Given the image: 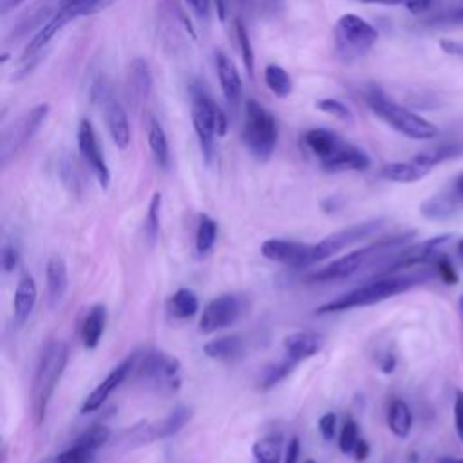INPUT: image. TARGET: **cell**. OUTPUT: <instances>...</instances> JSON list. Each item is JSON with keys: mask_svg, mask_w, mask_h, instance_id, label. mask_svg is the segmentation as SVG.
I'll return each instance as SVG.
<instances>
[{"mask_svg": "<svg viewBox=\"0 0 463 463\" xmlns=\"http://www.w3.org/2000/svg\"><path fill=\"white\" fill-rule=\"evenodd\" d=\"M414 237V232L398 233L392 237L378 239L373 244H367L364 248H358L351 253H345L333 262L307 273L304 277L309 284H327V282H338L345 280L356 273H360L365 268L371 266H385L398 251H402L405 246H409L411 239Z\"/></svg>", "mask_w": 463, "mask_h": 463, "instance_id": "obj_1", "label": "cell"}, {"mask_svg": "<svg viewBox=\"0 0 463 463\" xmlns=\"http://www.w3.org/2000/svg\"><path fill=\"white\" fill-rule=\"evenodd\" d=\"M302 146L326 172H364L371 166V157L365 150L329 128L306 130Z\"/></svg>", "mask_w": 463, "mask_h": 463, "instance_id": "obj_2", "label": "cell"}, {"mask_svg": "<svg viewBox=\"0 0 463 463\" xmlns=\"http://www.w3.org/2000/svg\"><path fill=\"white\" fill-rule=\"evenodd\" d=\"M421 279H423V275H396V273L378 275L376 279L318 306L317 313L326 315V313H336V311H347V309H354V307L373 306V304L383 302L391 297H396L400 293H405L407 289H411L412 286L421 282Z\"/></svg>", "mask_w": 463, "mask_h": 463, "instance_id": "obj_3", "label": "cell"}, {"mask_svg": "<svg viewBox=\"0 0 463 463\" xmlns=\"http://www.w3.org/2000/svg\"><path fill=\"white\" fill-rule=\"evenodd\" d=\"M367 107L389 127L396 132L416 139V141H429L438 136V127L429 119L421 118L420 114L409 110L407 107L392 101L382 89L369 87L365 92Z\"/></svg>", "mask_w": 463, "mask_h": 463, "instance_id": "obj_4", "label": "cell"}, {"mask_svg": "<svg viewBox=\"0 0 463 463\" xmlns=\"http://www.w3.org/2000/svg\"><path fill=\"white\" fill-rule=\"evenodd\" d=\"M67 360H69V347L65 342H60V340L49 342L42 351V356L38 360L34 378H33V389H31L33 418L36 425H40L45 420L51 396L65 371Z\"/></svg>", "mask_w": 463, "mask_h": 463, "instance_id": "obj_5", "label": "cell"}, {"mask_svg": "<svg viewBox=\"0 0 463 463\" xmlns=\"http://www.w3.org/2000/svg\"><path fill=\"white\" fill-rule=\"evenodd\" d=\"M190 112L192 125L206 163L215 156V136H224L228 130V118L203 85L190 87Z\"/></svg>", "mask_w": 463, "mask_h": 463, "instance_id": "obj_6", "label": "cell"}, {"mask_svg": "<svg viewBox=\"0 0 463 463\" xmlns=\"http://www.w3.org/2000/svg\"><path fill=\"white\" fill-rule=\"evenodd\" d=\"M242 141L250 154L259 161H268L279 141V127L275 116L251 98L244 103Z\"/></svg>", "mask_w": 463, "mask_h": 463, "instance_id": "obj_7", "label": "cell"}, {"mask_svg": "<svg viewBox=\"0 0 463 463\" xmlns=\"http://www.w3.org/2000/svg\"><path fill=\"white\" fill-rule=\"evenodd\" d=\"M335 52L344 61L364 58L378 42V31L354 13L342 14L333 27Z\"/></svg>", "mask_w": 463, "mask_h": 463, "instance_id": "obj_8", "label": "cell"}, {"mask_svg": "<svg viewBox=\"0 0 463 463\" xmlns=\"http://www.w3.org/2000/svg\"><path fill=\"white\" fill-rule=\"evenodd\" d=\"M134 371L139 382L159 394H172L181 387V364L165 351L150 349L136 356Z\"/></svg>", "mask_w": 463, "mask_h": 463, "instance_id": "obj_9", "label": "cell"}, {"mask_svg": "<svg viewBox=\"0 0 463 463\" xmlns=\"http://www.w3.org/2000/svg\"><path fill=\"white\" fill-rule=\"evenodd\" d=\"M49 112L47 103H40L33 107L31 110L18 116L11 125H7L2 132V143H0V157L2 163L7 165L14 156H18L20 150L27 146V143L34 137V134L40 130L42 123L45 121Z\"/></svg>", "mask_w": 463, "mask_h": 463, "instance_id": "obj_10", "label": "cell"}, {"mask_svg": "<svg viewBox=\"0 0 463 463\" xmlns=\"http://www.w3.org/2000/svg\"><path fill=\"white\" fill-rule=\"evenodd\" d=\"M385 219L378 217V219H369L358 224H351L347 228H342L338 232L329 233L327 237H324L320 242L313 244V262H322L336 253H340L342 250L373 237L376 232L382 230Z\"/></svg>", "mask_w": 463, "mask_h": 463, "instance_id": "obj_11", "label": "cell"}, {"mask_svg": "<svg viewBox=\"0 0 463 463\" xmlns=\"http://www.w3.org/2000/svg\"><path fill=\"white\" fill-rule=\"evenodd\" d=\"M452 241H454L452 233H443L416 244H409L402 251H398L385 266H382L378 275H389V273H394L396 269L411 268L418 264H432L439 255H443V251Z\"/></svg>", "mask_w": 463, "mask_h": 463, "instance_id": "obj_12", "label": "cell"}, {"mask_svg": "<svg viewBox=\"0 0 463 463\" xmlns=\"http://www.w3.org/2000/svg\"><path fill=\"white\" fill-rule=\"evenodd\" d=\"M244 307H246L244 297L237 293H222L212 298L201 313L199 331L204 335H210L235 324L239 317L244 313Z\"/></svg>", "mask_w": 463, "mask_h": 463, "instance_id": "obj_13", "label": "cell"}, {"mask_svg": "<svg viewBox=\"0 0 463 463\" xmlns=\"http://www.w3.org/2000/svg\"><path fill=\"white\" fill-rule=\"evenodd\" d=\"M76 141H78V152H80L81 159L87 163V166L94 174L99 186L107 188L110 183V170L107 166L103 150L99 146V141H98V136H96V130H94L90 119H87V118L80 119L78 130H76Z\"/></svg>", "mask_w": 463, "mask_h": 463, "instance_id": "obj_14", "label": "cell"}, {"mask_svg": "<svg viewBox=\"0 0 463 463\" xmlns=\"http://www.w3.org/2000/svg\"><path fill=\"white\" fill-rule=\"evenodd\" d=\"M260 253L273 262L289 268H307L313 266V244L288 241V239H266L260 244Z\"/></svg>", "mask_w": 463, "mask_h": 463, "instance_id": "obj_15", "label": "cell"}, {"mask_svg": "<svg viewBox=\"0 0 463 463\" xmlns=\"http://www.w3.org/2000/svg\"><path fill=\"white\" fill-rule=\"evenodd\" d=\"M63 4L65 0H36L34 4H31L29 9H25L14 22L13 29L7 34V42H18L24 40L27 34H34L63 7Z\"/></svg>", "mask_w": 463, "mask_h": 463, "instance_id": "obj_16", "label": "cell"}, {"mask_svg": "<svg viewBox=\"0 0 463 463\" xmlns=\"http://www.w3.org/2000/svg\"><path fill=\"white\" fill-rule=\"evenodd\" d=\"M99 92V101L103 109V119L109 130L110 139L119 150L128 148L130 145V123L127 118V112L123 105L105 89H98Z\"/></svg>", "mask_w": 463, "mask_h": 463, "instance_id": "obj_17", "label": "cell"}, {"mask_svg": "<svg viewBox=\"0 0 463 463\" xmlns=\"http://www.w3.org/2000/svg\"><path fill=\"white\" fill-rule=\"evenodd\" d=\"M136 365V354L125 358L121 364H118L107 376L105 380H101V383H98L83 400L80 412L87 414V412H94L98 411L107 400L109 396L125 382V378L130 374V371H134Z\"/></svg>", "mask_w": 463, "mask_h": 463, "instance_id": "obj_18", "label": "cell"}, {"mask_svg": "<svg viewBox=\"0 0 463 463\" xmlns=\"http://www.w3.org/2000/svg\"><path fill=\"white\" fill-rule=\"evenodd\" d=\"M192 411L186 405H177L174 411H170L163 420L145 425V427H137L132 432V439L141 441V443H152L156 439H166L174 434H177L188 421H190Z\"/></svg>", "mask_w": 463, "mask_h": 463, "instance_id": "obj_19", "label": "cell"}, {"mask_svg": "<svg viewBox=\"0 0 463 463\" xmlns=\"http://www.w3.org/2000/svg\"><path fill=\"white\" fill-rule=\"evenodd\" d=\"M215 69H217L219 85H221L226 103L232 109H237L241 103V98H242V80H241V74H239L235 63L224 52L217 51L215 52Z\"/></svg>", "mask_w": 463, "mask_h": 463, "instance_id": "obj_20", "label": "cell"}, {"mask_svg": "<svg viewBox=\"0 0 463 463\" xmlns=\"http://www.w3.org/2000/svg\"><path fill=\"white\" fill-rule=\"evenodd\" d=\"M152 92V72L143 58H134L127 72V98L137 109L146 103Z\"/></svg>", "mask_w": 463, "mask_h": 463, "instance_id": "obj_21", "label": "cell"}, {"mask_svg": "<svg viewBox=\"0 0 463 463\" xmlns=\"http://www.w3.org/2000/svg\"><path fill=\"white\" fill-rule=\"evenodd\" d=\"M284 353L293 362H302L315 356L324 347V336L315 331H297L284 338Z\"/></svg>", "mask_w": 463, "mask_h": 463, "instance_id": "obj_22", "label": "cell"}, {"mask_svg": "<svg viewBox=\"0 0 463 463\" xmlns=\"http://www.w3.org/2000/svg\"><path fill=\"white\" fill-rule=\"evenodd\" d=\"M36 300H38L36 282L29 273H24L16 282L14 298H13V320L18 327L29 320L36 306Z\"/></svg>", "mask_w": 463, "mask_h": 463, "instance_id": "obj_23", "label": "cell"}, {"mask_svg": "<svg viewBox=\"0 0 463 463\" xmlns=\"http://www.w3.org/2000/svg\"><path fill=\"white\" fill-rule=\"evenodd\" d=\"M45 282H47V297L49 304L54 307L61 302L67 286H69V275H67V264L60 255H54L47 260L45 266Z\"/></svg>", "mask_w": 463, "mask_h": 463, "instance_id": "obj_24", "label": "cell"}, {"mask_svg": "<svg viewBox=\"0 0 463 463\" xmlns=\"http://www.w3.org/2000/svg\"><path fill=\"white\" fill-rule=\"evenodd\" d=\"M105 324H107V307L103 304H94L87 317L83 318L81 329H80V338L85 349H96L99 345V340L105 333Z\"/></svg>", "mask_w": 463, "mask_h": 463, "instance_id": "obj_25", "label": "cell"}, {"mask_svg": "<svg viewBox=\"0 0 463 463\" xmlns=\"http://www.w3.org/2000/svg\"><path fill=\"white\" fill-rule=\"evenodd\" d=\"M430 170L418 163L414 157L409 161H396V163H387L382 166L380 175L387 181L392 183H416L423 179Z\"/></svg>", "mask_w": 463, "mask_h": 463, "instance_id": "obj_26", "label": "cell"}, {"mask_svg": "<svg viewBox=\"0 0 463 463\" xmlns=\"http://www.w3.org/2000/svg\"><path fill=\"white\" fill-rule=\"evenodd\" d=\"M458 203H459V199L456 197L454 190L441 192V194H436V195L425 199L420 206V213L430 221H443V219H449L456 212Z\"/></svg>", "mask_w": 463, "mask_h": 463, "instance_id": "obj_27", "label": "cell"}, {"mask_svg": "<svg viewBox=\"0 0 463 463\" xmlns=\"http://www.w3.org/2000/svg\"><path fill=\"white\" fill-rule=\"evenodd\" d=\"M146 139H148V148L154 157V163L161 170H168L170 166V146H168V137L154 118L148 119V128H146Z\"/></svg>", "mask_w": 463, "mask_h": 463, "instance_id": "obj_28", "label": "cell"}, {"mask_svg": "<svg viewBox=\"0 0 463 463\" xmlns=\"http://www.w3.org/2000/svg\"><path fill=\"white\" fill-rule=\"evenodd\" d=\"M387 427L400 439H405L411 434L412 412H411L409 405L402 398H394L389 403V409H387Z\"/></svg>", "mask_w": 463, "mask_h": 463, "instance_id": "obj_29", "label": "cell"}, {"mask_svg": "<svg viewBox=\"0 0 463 463\" xmlns=\"http://www.w3.org/2000/svg\"><path fill=\"white\" fill-rule=\"evenodd\" d=\"M203 351L212 360H233L242 351V340L237 335L221 336V338L206 342L203 345Z\"/></svg>", "mask_w": 463, "mask_h": 463, "instance_id": "obj_30", "label": "cell"}, {"mask_svg": "<svg viewBox=\"0 0 463 463\" xmlns=\"http://www.w3.org/2000/svg\"><path fill=\"white\" fill-rule=\"evenodd\" d=\"M463 154V143H441V145H434L430 148H425L421 152H418L414 156V159L418 163H421L423 166H427L429 170H432L436 165L458 157Z\"/></svg>", "mask_w": 463, "mask_h": 463, "instance_id": "obj_31", "label": "cell"}, {"mask_svg": "<svg viewBox=\"0 0 463 463\" xmlns=\"http://www.w3.org/2000/svg\"><path fill=\"white\" fill-rule=\"evenodd\" d=\"M166 307L175 318H190L199 311V298L192 289L181 288L170 295Z\"/></svg>", "mask_w": 463, "mask_h": 463, "instance_id": "obj_32", "label": "cell"}, {"mask_svg": "<svg viewBox=\"0 0 463 463\" xmlns=\"http://www.w3.org/2000/svg\"><path fill=\"white\" fill-rule=\"evenodd\" d=\"M264 83L269 89L271 94H275L277 98H288L293 90V81L289 72L277 65V63H269L264 69Z\"/></svg>", "mask_w": 463, "mask_h": 463, "instance_id": "obj_33", "label": "cell"}, {"mask_svg": "<svg viewBox=\"0 0 463 463\" xmlns=\"http://www.w3.org/2000/svg\"><path fill=\"white\" fill-rule=\"evenodd\" d=\"M217 241V222L210 215H199L195 230V251L199 257L208 255Z\"/></svg>", "mask_w": 463, "mask_h": 463, "instance_id": "obj_34", "label": "cell"}, {"mask_svg": "<svg viewBox=\"0 0 463 463\" xmlns=\"http://www.w3.org/2000/svg\"><path fill=\"white\" fill-rule=\"evenodd\" d=\"M233 38L237 42V49L239 54L242 58L244 69L248 72V76H253L255 71V56H253V47H251V40H250V33L246 29V25L242 24L241 18H233Z\"/></svg>", "mask_w": 463, "mask_h": 463, "instance_id": "obj_35", "label": "cell"}, {"mask_svg": "<svg viewBox=\"0 0 463 463\" xmlns=\"http://www.w3.org/2000/svg\"><path fill=\"white\" fill-rule=\"evenodd\" d=\"M295 365H297V362H293V360L288 358V356H286L284 360L277 362V364L268 365V367L262 371L260 378H259V389H260V391H268V389L275 387L279 382H282V380L293 371Z\"/></svg>", "mask_w": 463, "mask_h": 463, "instance_id": "obj_36", "label": "cell"}, {"mask_svg": "<svg viewBox=\"0 0 463 463\" xmlns=\"http://www.w3.org/2000/svg\"><path fill=\"white\" fill-rule=\"evenodd\" d=\"M282 447L279 436H266L253 445V458L257 463H280Z\"/></svg>", "mask_w": 463, "mask_h": 463, "instance_id": "obj_37", "label": "cell"}, {"mask_svg": "<svg viewBox=\"0 0 463 463\" xmlns=\"http://www.w3.org/2000/svg\"><path fill=\"white\" fill-rule=\"evenodd\" d=\"M109 438H110V429H109L107 425L98 423V425H92V427H89L87 430H83V432L74 439V443H80V445H83V447H87V449L98 452V450L109 441Z\"/></svg>", "mask_w": 463, "mask_h": 463, "instance_id": "obj_38", "label": "cell"}, {"mask_svg": "<svg viewBox=\"0 0 463 463\" xmlns=\"http://www.w3.org/2000/svg\"><path fill=\"white\" fill-rule=\"evenodd\" d=\"M161 204H163V195L159 192L152 194L148 212L145 217V233L150 242H156L159 235V222H161Z\"/></svg>", "mask_w": 463, "mask_h": 463, "instance_id": "obj_39", "label": "cell"}, {"mask_svg": "<svg viewBox=\"0 0 463 463\" xmlns=\"http://www.w3.org/2000/svg\"><path fill=\"white\" fill-rule=\"evenodd\" d=\"M94 456H96L94 450H90L80 443H72L67 450L58 454L52 463H92Z\"/></svg>", "mask_w": 463, "mask_h": 463, "instance_id": "obj_40", "label": "cell"}, {"mask_svg": "<svg viewBox=\"0 0 463 463\" xmlns=\"http://www.w3.org/2000/svg\"><path fill=\"white\" fill-rule=\"evenodd\" d=\"M360 436H358V423L353 418H347L340 436H338V449L342 454H353L356 443H358Z\"/></svg>", "mask_w": 463, "mask_h": 463, "instance_id": "obj_41", "label": "cell"}, {"mask_svg": "<svg viewBox=\"0 0 463 463\" xmlns=\"http://www.w3.org/2000/svg\"><path fill=\"white\" fill-rule=\"evenodd\" d=\"M315 107L320 110V112H326V114H331L342 121H353V112L351 109L344 103V101H338V99H333V98H324V99H318L315 103Z\"/></svg>", "mask_w": 463, "mask_h": 463, "instance_id": "obj_42", "label": "cell"}, {"mask_svg": "<svg viewBox=\"0 0 463 463\" xmlns=\"http://www.w3.org/2000/svg\"><path fill=\"white\" fill-rule=\"evenodd\" d=\"M255 4H259V0H215V7H217L221 20H224L228 16V11H232V9L250 13Z\"/></svg>", "mask_w": 463, "mask_h": 463, "instance_id": "obj_43", "label": "cell"}, {"mask_svg": "<svg viewBox=\"0 0 463 463\" xmlns=\"http://www.w3.org/2000/svg\"><path fill=\"white\" fill-rule=\"evenodd\" d=\"M432 266H434L438 277H439L445 284H456V282H458V273H456L452 262L449 260V257H445V253L439 255V257L432 262Z\"/></svg>", "mask_w": 463, "mask_h": 463, "instance_id": "obj_44", "label": "cell"}, {"mask_svg": "<svg viewBox=\"0 0 463 463\" xmlns=\"http://www.w3.org/2000/svg\"><path fill=\"white\" fill-rule=\"evenodd\" d=\"M452 418H454V430L463 443V391L458 389L454 392V405H452Z\"/></svg>", "mask_w": 463, "mask_h": 463, "instance_id": "obj_45", "label": "cell"}, {"mask_svg": "<svg viewBox=\"0 0 463 463\" xmlns=\"http://www.w3.org/2000/svg\"><path fill=\"white\" fill-rule=\"evenodd\" d=\"M20 262V251L14 244L11 242H5L4 248H2V268L4 271H13Z\"/></svg>", "mask_w": 463, "mask_h": 463, "instance_id": "obj_46", "label": "cell"}, {"mask_svg": "<svg viewBox=\"0 0 463 463\" xmlns=\"http://www.w3.org/2000/svg\"><path fill=\"white\" fill-rule=\"evenodd\" d=\"M318 430L326 441H331L336 434V416L333 412H326L318 420Z\"/></svg>", "mask_w": 463, "mask_h": 463, "instance_id": "obj_47", "label": "cell"}, {"mask_svg": "<svg viewBox=\"0 0 463 463\" xmlns=\"http://www.w3.org/2000/svg\"><path fill=\"white\" fill-rule=\"evenodd\" d=\"M199 18H208L212 11V0H184Z\"/></svg>", "mask_w": 463, "mask_h": 463, "instance_id": "obj_48", "label": "cell"}, {"mask_svg": "<svg viewBox=\"0 0 463 463\" xmlns=\"http://www.w3.org/2000/svg\"><path fill=\"white\" fill-rule=\"evenodd\" d=\"M298 454H300V441L297 436H293L286 447V454L282 463H297L298 461Z\"/></svg>", "mask_w": 463, "mask_h": 463, "instance_id": "obj_49", "label": "cell"}, {"mask_svg": "<svg viewBox=\"0 0 463 463\" xmlns=\"http://www.w3.org/2000/svg\"><path fill=\"white\" fill-rule=\"evenodd\" d=\"M439 47L443 52H447L450 56H463V42L443 38V40H439Z\"/></svg>", "mask_w": 463, "mask_h": 463, "instance_id": "obj_50", "label": "cell"}, {"mask_svg": "<svg viewBox=\"0 0 463 463\" xmlns=\"http://www.w3.org/2000/svg\"><path fill=\"white\" fill-rule=\"evenodd\" d=\"M432 0H403V5L412 13V14H421L430 7Z\"/></svg>", "mask_w": 463, "mask_h": 463, "instance_id": "obj_51", "label": "cell"}, {"mask_svg": "<svg viewBox=\"0 0 463 463\" xmlns=\"http://www.w3.org/2000/svg\"><path fill=\"white\" fill-rule=\"evenodd\" d=\"M369 450H371V449H369V443H367L364 438H360L358 443H356V447H354V450H353L354 461H358V463L365 461L367 456H369Z\"/></svg>", "mask_w": 463, "mask_h": 463, "instance_id": "obj_52", "label": "cell"}, {"mask_svg": "<svg viewBox=\"0 0 463 463\" xmlns=\"http://www.w3.org/2000/svg\"><path fill=\"white\" fill-rule=\"evenodd\" d=\"M259 4L269 14H279L284 9V0H259Z\"/></svg>", "mask_w": 463, "mask_h": 463, "instance_id": "obj_53", "label": "cell"}, {"mask_svg": "<svg viewBox=\"0 0 463 463\" xmlns=\"http://www.w3.org/2000/svg\"><path fill=\"white\" fill-rule=\"evenodd\" d=\"M454 194H456V197L459 199V203H463V174H459L458 177H456V181H454Z\"/></svg>", "mask_w": 463, "mask_h": 463, "instance_id": "obj_54", "label": "cell"}, {"mask_svg": "<svg viewBox=\"0 0 463 463\" xmlns=\"http://www.w3.org/2000/svg\"><path fill=\"white\" fill-rule=\"evenodd\" d=\"M63 5H83L85 14H90V0H65Z\"/></svg>", "mask_w": 463, "mask_h": 463, "instance_id": "obj_55", "label": "cell"}, {"mask_svg": "<svg viewBox=\"0 0 463 463\" xmlns=\"http://www.w3.org/2000/svg\"><path fill=\"white\" fill-rule=\"evenodd\" d=\"M24 0H2V14H7L11 9H14Z\"/></svg>", "mask_w": 463, "mask_h": 463, "instance_id": "obj_56", "label": "cell"}, {"mask_svg": "<svg viewBox=\"0 0 463 463\" xmlns=\"http://www.w3.org/2000/svg\"><path fill=\"white\" fill-rule=\"evenodd\" d=\"M360 2H367V4H383V5H396V4H403V0H360Z\"/></svg>", "mask_w": 463, "mask_h": 463, "instance_id": "obj_57", "label": "cell"}, {"mask_svg": "<svg viewBox=\"0 0 463 463\" xmlns=\"http://www.w3.org/2000/svg\"><path fill=\"white\" fill-rule=\"evenodd\" d=\"M456 248H458V255H459V259H461V262H463V239H459V241H458Z\"/></svg>", "mask_w": 463, "mask_h": 463, "instance_id": "obj_58", "label": "cell"}, {"mask_svg": "<svg viewBox=\"0 0 463 463\" xmlns=\"http://www.w3.org/2000/svg\"><path fill=\"white\" fill-rule=\"evenodd\" d=\"M454 20H456L458 24H463V7L454 13Z\"/></svg>", "mask_w": 463, "mask_h": 463, "instance_id": "obj_59", "label": "cell"}, {"mask_svg": "<svg viewBox=\"0 0 463 463\" xmlns=\"http://www.w3.org/2000/svg\"><path fill=\"white\" fill-rule=\"evenodd\" d=\"M438 463H458V461H454V459H450V458H439Z\"/></svg>", "mask_w": 463, "mask_h": 463, "instance_id": "obj_60", "label": "cell"}, {"mask_svg": "<svg viewBox=\"0 0 463 463\" xmlns=\"http://www.w3.org/2000/svg\"><path fill=\"white\" fill-rule=\"evenodd\" d=\"M459 309H461V315H463V297L459 298Z\"/></svg>", "mask_w": 463, "mask_h": 463, "instance_id": "obj_61", "label": "cell"}, {"mask_svg": "<svg viewBox=\"0 0 463 463\" xmlns=\"http://www.w3.org/2000/svg\"><path fill=\"white\" fill-rule=\"evenodd\" d=\"M304 463H317V461H315V459H306Z\"/></svg>", "mask_w": 463, "mask_h": 463, "instance_id": "obj_62", "label": "cell"}, {"mask_svg": "<svg viewBox=\"0 0 463 463\" xmlns=\"http://www.w3.org/2000/svg\"><path fill=\"white\" fill-rule=\"evenodd\" d=\"M458 463H463V459H459V461H458Z\"/></svg>", "mask_w": 463, "mask_h": 463, "instance_id": "obj_63", "label": "cell"}]
</instances>
